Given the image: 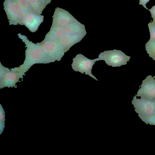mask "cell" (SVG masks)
<instances>
[{
    "instance_id": "cell-3",
    "label": "cell",
    "mask_w": 155,
    "mask_h": 155,
    "mask_svg": "<svg viewBox=\"0 0 155 155\" xmlns=\"http://www.w3.org/2000/svg\"><path fill=\"white\" fill-rule=\"evenodd\" d=\"M136 96V94L134 97L132 103L139 117L150 115L155 113V99H137Z\"/></svg>"
},
{
    "instance_id": "cell-9",
    "label": "cell",
    "mask_w": 155,
    "mask_h": 155,
    "mask_svg": "<svg viewBox=\"0 0 155 155\" xmlns=\"http://www.w3.org/2000/svg\"><path fill=\"white\" fill-rule=\"evenodd\" d=\"M27 0L32 10L38 15H41L42 11L47 5L41 0Z\"/></svg>"
},
{
    "instance_id": "cell-12",
    "label": "cell",
    "mask_w": 155,
    "mask_h": 155,
    "mask_svg": "<svg viewBox=\"0 0 155 155\" xmlns=\"http://www.w3.org/2000/svg\"><path fill=\"white\" fill-rule=\"evenodd\" d=\"M151 22H150L148 26L149 28L150 32V39H155V21L153 20Z\"/></svg>"
},
{
    "instance_id": "cell-15",
    "label": "cell",
    "mask_w": 155,
    "mask_h": 155,
    "mask_svg": "<svg viewBox=\"0 0 155 155\" xmlns=\"http://www.w3.org/2000/svg\"><path fill=\"white\" fill-rule=\"evenodd\" d=\"M150 0H140L139 5H141L146 9L149 10V9L146 6V4Z\"/></svg>"
},
{
    "instance_id": "cell-17",
    "label": "cell",
    "mask_w": 155,
    "mask_h": 155,
    "mask_svg": "<svg viewBox=\"0 0 155 155\" xmlns=\"http://www.w3.org/2000/svg\"><path fill=\"white\" fill-rule=\"evenodd\" d=\"M45 4V0H41Z\"/></svg>"
},
{
    "instance_id": "cell-8",
    "label": "cell",
    "mask_w": 155,
    "mask_h": 155,
    "mask_svg": "<svg viewBox=\"0 0 155 155\" xmlns=\"http://www.w3.org/2000/svg\"><path fill=\"white\" fill-rule=\"evenodd\" d=\"M18 11L20 24L22 23L25 17L29 13L34 12L29 6L27 0H11Z\"/></svg>"
},
{
    "instance_id": "cell-5",
    "label": "cell",
    "mask_w": 155,
    "mask_h": 155,
    "mask_svg": "<svg viewBox=\"0 0 155 155\" xmlns=\"http://www.w3.org/2000/svg\"><path fill=\"white\" fill-rule=\"evenodd\" d=\"M53 18L52 25L61 27L77 21L68 12L58 7L55 9Z\"/></svg>"
},
{
    "instance_id": "cell-14",
    "label": "cell",
    "mask_w": 155,
    "mask_h": 155,
    "mask_svg": "<svg viewBox=\"0 0 155 155\" xmlns=\"http://www.w3.org/2000/svg\"><path fill=\"white\" fill-rule=\"evenodd\" d=\"M151 15V17L153 20L155 21V5L153 6L152 8L149 10Z\"/></svg>"
},
{
    "instance_id": "cell-1",
    "label": "cell",
    "mask_w": 155,
    "mask_h": 155,
    "mask_svg": "<svg viewBox=\"0 0 155 155\" xmlns=\"http://www.w3.org/2000/svg\"><path fill=\"white\" fill-rule=\"evenodd\" d=\"M130 58V56L127 55L120 50L114 49L101 53L97 59L98 61H105L109 66L116 67L126 64Z\"/></svg>"
},
{
    "instance_id": "cell-10",
    "label": "cell",
    "mask_w": 155,
    "mask_h": 155,
    "mask_svg": "<svg viewBox=\"0 0 155 155\" xmlns=\"http://www.w3.org/2000/svg\"><path fill=\"white\" fill-rule=\"evenodd\" d=\"M145 48L149 56L155 60V39H149L146 43Z\"/></svg>"
},
{
    "instance_id": "cell-13",
    "label": "cell",
    "mask_w": 155,
    "mask_h": 155,
    "mask_svg": "<svg viewBox=\"0 0 155 155\" xmlns=\"http://www.w3.org/2000/svg\"><path fill=\"white\" fill-rule=\"evenodd\" d=\"M5 113L1 104H0V134L3 131V129L5 126L4 122L5 119Z\"/></svg>"
},
{
    "instance_id": "cell-4",
    "label": "cell",
    "mask_w": 155,
    "mask_h": 155,
    "mask_svg": "<svg viewBox=\"0 0 155 155\" xmlns=\"http://www.w3.org/2000/svg\"><path fill=\"white\" fill-rule=\"evenodd\" d=\"M140 87H141L137 91V96L148 100L155 99V76H147Z\"/></svg>"
},
{
    "instance_id": "cell-11",
    "label": "cell",
    "mask_w": 155,
    "mask_h": 155,
    "mask_svg": "<svg viewBox=\"0 0 155 155\" xmlns=\"http://www.w3.org/2000/svg\"><path fill=\"white\" fill-rule=\"evenodd\" d=\"M139 117L146 124L155 125V113L150 115Z\"/></svg>"
},
{
    "instance_id": "cell-2",
    "label": "cell",
    "mask_w": 155,
    "mask_h": 155,
    "mask_svg": "<svg viewBox=\"0 0 155 155\" xmlns=\"http://www.w3.org/2000/svg\"><path fill=\"white\" fill-rule=\"evenodd\" d=\"M73 61L71 66L74 70L82 74L85 73V74L88 75L93 79L98 81L91 73L93 65L96 61H98L97 58L91 60L80 54H77L75 57L73 58Z\"/></svg>"
},
{
    "instance_id": "cell-16",
    "label": "cell",
    "mask_w": 155,
    "mask_h": 155,
    "mask_svg": "<svg viewBox=\"0 0 155 155\" xmlns=\"http://www.w3.org/2000/svg\"><path fill=\"white\" fill-rule=\"evenodd\" d=\"M51 0H45V3L47 5L49 3H50Z\"/></svg>"
},
{
    "instance_id": "cell-7",
    "label": "cell",
    "mask_w": 155,
    "mask_h": 155,
    "mask_svg": "<svg viewBox=\"0 0 155 155\" xmlns=\"http://www.w3.org/2000/svg\"><path fill=\"white\" fill-rule=\"evenodd\" d=\"M3 5L9 25L19 24L20 19L18 11L12 1L5 0Z\"/></svg>"
},
{
    "instance_id": "cell-6",
    "label": "cell",
    "mask_w": 155,
    "mask_h": 155,
    "mask_svg": "<svg viewBox=\"0 0 155 155\" xmlns=\"http://www.w3.org/2000/svg\"><path fill=\"white\" fill-rule=\"evenodd\" d=\"M44 16L35 12L28 14L25 18L22 25H25L32 32H35L44 20Z\"/></svg>"
}]
</instances>
